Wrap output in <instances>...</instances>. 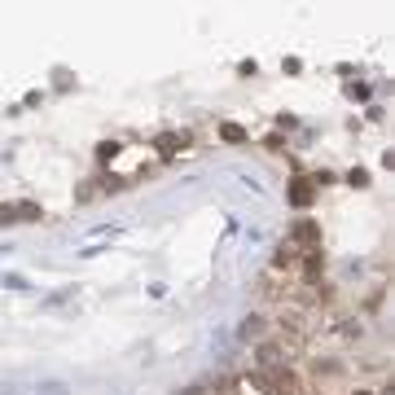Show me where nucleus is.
Listing matches in <instances>:
<instances>
[{"instance_id":"obj_1","label":"nucleus","mask_w":395,"mask_h":395,"mask_svg":"<svg viewBox=\"0 0 395 395\" xmlns=\"http://www.w3.org/2000/svg\"><path fill=\"white\" fill-rule=\"evenodd\" d=\"M281 251L285 255H312V251H321V228H316L312 220H299L295 228H290V242Z\"/></svg>"},{"instance_id":"obj_2","label":"nucleus","mask_w":395,"mask_h":395,"mask_svg":"<svg viewBox=\"0 0 395 395\" xmlns=\"http://www.w3.org/2000/svg\"><path fill=\"white\" fill-rule=\"evenodd\" d=\"M285 360H290V347H285V342H259V347H255V364H259V374L285 369Z\"/></svg>"},{"instance_id":"obj_3","label":"nucleus","mask_w":395,"mask_h":395,"mask_svg":"<svg viewBox=\"0 0 395 395\" xmlns=\"http://www.w3.org/2000/svg\"><path fill=\"white\" fill-rule=\"evenodd\" d=\"M312 198H316V194H312V180L299 176L295 184H290V202H295V206H312Z\"/></svg>"},{"instance_id":"obj_4","label":"nucleus","mask_w":395,"mask_h":395,"mask_svg":"<svg viewBox=\"0 0 395 395\" xmlns=\"http://www.w3.org/2000/svg\"><path fill=\"white\" fill-rule=\"evenodd\" d=\"M184 141H189V137H184V132H163V137L154 141V149H158V154H172V149H180Z\"/></svg>"},{"instance_id":"obj_5","label":"nucleus","mask_w":395,"mask_h":395,"mask_svg":"<svg viewBox=\"0 0 395 395\" xmlns=\"http://www.w3.org/2000/svg\"><path fill=\"white\" fill-rule=\"evenodd\" d=\"M263 325H268V321H263V316H246V321H242V338H246V342L263 338Z\"/></svg>"},{"instance_id":"obj_6","label":"nucleus","mask_w":395,"mask_h":395,"mask_svg":"<svg viewBox=\"0 0 395 395\" xmlns=\"http://www.w3.org/2000/svg\"><path fill=\"white\" fill-rule=\"evenodd\" d=\"M220 132H224V141H242V137H246V132H242V127H233V123H224Z\"/></svg>"},{"instance_id":"obj_7","label":"nucleus","mask_w":395,"mask_h":395,"mask_svg":"<svg viewBox=\"0 0 395 395\" xmlns=\"http://www.w3.org/2000/svg\"><path fill=\"white\" fill-rule=\"evenodd\" d=\"M184 395H206V386H189V391H184Z\"/></svg>"},{"instance_id":"obj_8","label":"nucleus","mask_w":395,"mask_h":395,"mask_svg":"<svg viewBox=\"0 0 395 395\" xmlns=\"http://www.w3.org/2000/svg\"><path fill=\"white\" fill-rule=\"evenodd\" d=\"M356 395H369V391H356Z\"/></svg>"}]
</instances>
